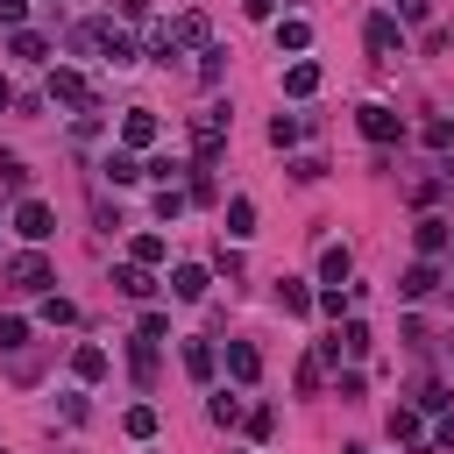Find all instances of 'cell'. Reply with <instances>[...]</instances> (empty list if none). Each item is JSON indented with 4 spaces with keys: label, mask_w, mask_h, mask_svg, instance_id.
I'll use <instances>...</instances> for the list:
<instances>
[{
    "label": "cell",
    "mask_w": 454,
    "mask_h": 454,
    "mask_svg": "<svg viewBox=\"0 0 454 454\" xmlns=\"http://www.w3.org/2000/svg\"><path fill=\"white\" fill-rule=\"evenodd\" d=\"M270 142H277V149H291V142H298V121H291V114H277V121H270Z\"/></svg>",
    "instance_id": "836d02e7"
},
{
    "label": "cell",
    "mask_w": 454,
    "mask_h": 454,
    "mask_svg": "<svg viewBox=\"0 0 454 454\" xmlns=\"http://www.w3.org/2000/svg\"><path fill=\"white\" fill-rule=\"evenodd\" d=\"M0 184L21 192V184H28V163H21V156H0Z\"/></svg>",
    "instance_id": "d6a6232c"
},
{
    "label": "cell",
    "mask_w": 454,
    "mask_h": 454,
    "mask_svg": "<svg viewBox=\"0 0 454 454\" xmlns=\"http://www.w3.org/2000/svg\"><path fill=\"white\" fill-rule=\"evenodd\" d=\"M206 419H213V426H234V419H241V397L213 390V397H206Z\"/></svg>",
    "instance_id": "484cf974"
},
{
    "label": "cell",
    "mask_w": 454,
    "mask_h": 454,
    "mask_svg": "<svg viewBox=\"0 0 454 454\" xmlns=\"http://www.w3.org/2000/svg\"><path fill=\"white\" fill-rule=\"evenodd\" d=\"M447 227H454V220H433V213H426V220L411 227V241H419V255H433V262H440V255H447Z\"/></svg>",
    "instance_id": "9a60e30c"
},
{
    "label": "cell",
    "mask_w": 454,
    "mask_h": 454,
    "mask_svg": "<svg viewBox=\"0 0 454 454\" xmlns=\"http://www.w3.org/2000/svg\"><path fill=\"white\" fill-rule=\"evenodd\" d=\"M433 291H440V262H433V255H419V262L397 277V298H411V305H419V298H433Z\"/></svg>",
    "instance_id": "ba28073f"
},
{
    "label": "cell",
    "mask_w": 454,
    "mask_h": 454,
    "mask_svg": "<svg viewBox=\"0 0 454 454\" xmlns=\"http://www.w3.org/2000/svg\"><path fill=\"white\" fill-rule=\"evenodd\" d=\"M57 411H64V419L78 426V419H85V390H64V397H57Z\"/></svg>",
    "instance_id": "60d3db41"
},
{
    "label": "cell",
    "mask_w": 454,
    "mask_h": 454,
    "mask_svg": "<svg viewBox=\"0 0 454 454\" xmlns=\"http://www.w3.org/2000/svg\"><path fill=\"white\" fill-rule=\"evenodd\" d=\"M284 92H291V99H312V92H319V64H312V57L284 64Z\"/></svg>",
    "instance_id": "5bb4252c"
},
{
    "label": "cell",
    "mask_w": 454,
    "mask_h": 454,
    "mask_svg": "<svg viewBox=\"0 0 454 454\" xmlns=\"http://www.w3.org/2000/svg\"><path fill=\"white\" fill-rule=\"evenodd\" d=\"M78 50H92V57H106L114 71H128V64H142V50H135V35L121 28V21H78V35H71Z\"/></svg>",
    "instance_id": "6da1fadb"
},
{
    "label": "cell",
    "mask_w": 454,
    "mask_h": 454,
    "mask_svg": "<svg viewBox=\"0 0 454 454\" xmlns=\"http://www.w3.org/2000/svg\"><path fill=\"white\" fill-rule=\"evenodd\" d=\"M184 376L192 383H213V340H199V333L184 340Z\"/></svg>",
    "instance_id": "ac0fdd59"
},
{
    "label": "cell",
    "mask_w": 454,
    "mask_h": 454,
    "mask_svg": "<svg viewBox=\"0 0 454 454\" xmlns=\"http://www.w3.org/2000/svg\"><path fill=\"white\" fill-rule=\"evenodd\" d=\"M241 14H248V21H270V14H277V0H241Z\"/></svg>",
    "instance_id": "7bdbcfd3"
},
{
    "label": "cell",
    "mask_w": 454,
    "mask_h": 454,
    "mask_svg": "<svg viewBox=\"0 0 454 454\" xmlns=\"http://www.w3.org/2000/svg\"><path fill=\"white\" fill-rule=\"evenodd\" d=\"M21 14H28V0H0V21L7 28H21Z\"/></svg>",
    "instance_id": "ee69618b"
},
{
    "label": "cell",
    "mask_w": 454,
    "mask_h": 454,
    "mask_svg": "<svg viewBox=\"0 0 454 454\" xmlns=\"http://www.w3.org/2000/svg\"><path fill=\"white\" fill-rule=\"evenodd\" d=\"M121 426H128V440H156V411H149V404H128Z\"/></svg>",
    "instance_id": "4316f807"
},
{
    "label": "cell",
    "mask_w": 454,
    "mask_h": 454,
    "mask_svg": "<svg viewBox=\"0 0 454 454\" xmlns=\"http://www.w3.org/2000/svg\"><path fill=\"white\" fill-rule=\"evenodd\" d=\"M447 404H454L447 383H426V390H419V411H447Z\"/></svg>",
    "instance_id": "8d00e7d4"
},
{
    "label": "cell",
    "mask_w": 454,
    "mask_h": 454,
    "mask_svg": "<svg viewBox=\"0 0 454 454\" xmlns=\"http://www.w3.org/2000/svg\"><path fill=\"white\" fill-rule=\"evenodd\" d=\"M433 14V0H397V21H426Z\"/></svg>",
    "instance_id": "b9f144b4"
},
{
    "label": "cell",
    "mask_w": 454,
    "mask_h": 454,
    "mask_svg": "<svg viewBox=\"0 0 454 454\" xmlns=\"http://www.w3.org/2000/svg\"><path fill=\"white\" fill-rule=\"evenodd\" d=\"M319 369H326V355H319V348H312V355H305V362H298V390H305V397H312V390H319Z\"/></svg>",
    "instance_id": "1f68e13d"
},
{
    "label": "cell",
    "mask_w": 454,
    "mask_h": 454,
    "mask_svg": "<svg viewBox=\"0 0 454 454\" xmlns=\"http://www.w3.org/2000/svg\"><path fill=\"white\" fill-rule=\"evenodd\" d=\"M21 340H28V319H0V355L21 348Z\"/></svg>",
    "instance_id": "f35d334b"
},
{
    "label": "cell",
    "mask_w": 454,
    "mask_h": 454,
    "mask_svg": "<svg viewBox=\"0 0 454 454\" xmlns=\"http://www.w3.org/2000/svg\"><path fill=\"white\" fill-rule=\"evenodd\" d=\"M362 43H369L376 64H397V57H404V21H397V14H369V21H362Z\"/></svg>",
    "instance_id": "7a4b0ae2"
},
{
    "label": "cell",
    "mask_w": 454,
    "mask_h": 454,
    "mask_svg": "<svg viewBox=\"0 0 454 454\" xmlns=\"http://www.w3.org/2000/svg\"><path fill=\"white\" fill-rule=\"evenodd\" d=\"M156 135H163V121H156L149 106H128V114H121V149H149Z\"/></svg>",
    "instance_id": "52a82bcc"
},
{
    "label": "cell",
    "mask_w": 454,
    "mask_h": 454,
    "mask_svg": "<svg viewBox=\"0 0 454 454\" xmlns=\"http://www.w3.org/2000/svg\"><path fill=\"white\" fill-rule=\"evenodd\" d=\"M248 433H255V440H270V433H277V411H270V404H255V411H248Z\"/></svg>",
    "instance_id": "74e56055"
},
{
    "label": "cell",
    "mask_w": 454,
    "mask_h": 454,
    "mask_svg": "<svg viewBox=\"0 0 454 454\" xmlns=\"http://www.w3.org/2000/svg\"><path fill=\"white\" fill-rule=\"evenodd\" d=\"M71 376H78V383H99V376H106V348H99V340H78V348H71Z\"/></svg>",
    "instance_id": "8fae6325"
},
{
    "label": "cell",
    "mask_w": 454,
    "mask_h": 454,
    "mask_svg": "<svg viewBox=\"0 0 454 454\" xmlns=\"http://www.w3.org/2000/svg\"><path fill=\"white\" fill-rule=\"evenodd\" d=\"M163 284H170V298H177V305H199V298H206V291H213V277H206V270H199V262H177V270H170V277H163Z\"/></svg>",
    "instance_id": "9c48e42d"
},
{
    "label": "cell",
    "mask_w": 454,
    "mask_h": 454,
    "mask_svg": "<svg viewBox=\"0 0 454 454\" xmlns=\"http://www.w3.org/2000/svg\"><path fill=\"white\" fill-rule=\"evenodd\" d=\"M184 206H192V192H177V184H163V192H156V220H177Z\"/></svg>",
    "instance_id": "f1b7e54d"
},
{
    "label": "cell",
    "mask_w": 454,
    "mask_h": 454,
    "mask_svg": "<svg viewBox=\"0 0 454 454\" xmlns=\"http://www.w3.org/2000/svg\"><path fill=\"white\" fill-rule=\"evenodd\" d=\"M220 220H227V234H234V241H248V234H255V199H227V213H220Z\"/></svg>",
    "instance_id": "d6986e66"
},
{
    "label": "cell",
    "mask_w": 454,
    "mask_h": 454,
    "mask_svg": "<svg viewBox=\"0 0 454 454\" xmlns=\"http://www.w3.org/2000/svg\"><path fill=\"white\" fill-rule=\"evenodd\" d=\"M447 248H454V227H447Z\"/></svg>",
    "instance_id": "7dc6e473"
},
{
    "label": "cell",
    "mask_w": 454,
    "mask_h": 454,
    "mask_svg": "<svg viewBox=\"0 0 454 454\" xmlns=\"http://www.w3.org/2000/svg\"><path fill=\"white\" fill-rule=\"evenodd\" d=\"M128 362H135V376H142V383H156V340H142V333H135V340H128Z\"/></svg>",
    "instance_id": "d4e9b609"
},
{
    "label": "cell",
    "mask_w": 454,
    "mask_h": 454,
    "mask_svg": "<svg viewBox=\"0 0 454 454\" xmlns=\"http://www.w3.org/2000/svg\"><path fill=\"white\" fill-rule=\"evenodd\" d=\"M362 390H369V383H362V369H348V376H340V383H333V397H348V404H355V397H362Z\"/></svg>",
    "instance_id": "ab89813d"
},
{
    "label": "cell",
    "mask_w": 454,
    "mask_h": 454,
    "mask_svg": "<svg viewBox=\"0 0 454 454\" xmlns=\"http://www.w3.org/2000/svg\"><path fill=\"white\" fill-rule=\"evenodd\" d=\"M7 57H28V64H43V57H50V43H43L35 28H14V35H7Z\"/></svg>",
    "instance_id": "44dd1931"
},
{
    "label": "cell",
    "mask_w": 454,
    "mask_h": 454,
    "mask_svg": "<svg viewBox=\"0 0 454 454\" xmlns=\"http://www.w3.org/2000/svg\"><path fill=\"white\" fill-rule=\"evenodd\" d=\"M128 262L156 270V262H163V234H135V241H128Z\"/></svg>",
    "instance_id": "cb8c5ba5"
},
{
    "label": "cell",
    "mask_w": 454,
    "mask_h": 454,
    "mask_svg": "<svg viewBox=\"0 0 454 454\" xmlns=\"http://www.w3.org/2000/svg\"><path fill=\"white\" fill-rule=\"evenodd\" d=\"M43 92H50L57 106H92V85H85V78H78L71 64H57V71L43 78Z\"/></svg>",
    "instance_id": "8992f818"
},
{
    "label": "cell",
    "mask_w": 454,
    "mask_h": 454,
    "mask_svg": "<svg viewBox=\"0 0 454 454\" xmlns=\"http://www.w3.org/2000/svg\"><path fill=\"white\" fill-rule=\"evenodd\" d=\"M277 50L305 57V50H312V21H305V14H284V21H277Z\"/></svg>",
    "instance_id": "4fadbf2b"
},
{
    "label": "cell",
    "mask_w": 454,
    "mask_h": 454,
    "mask_svg": "<svg viewBox=\"0 0 454 454\" xmlns=\"http://www.w3.org/2000/svg\"><path fill=\"white\" fill-rule=\"evenodd\" d=\"M348 270H355L348 241H326V248H319V284H348Z\"/></svg>",
    "instance_id": "2e32d148"
},
{
    "label": "cell",
    "mask_w": 454,
    "mask_h": 454,
    "mask_svg": "<svg viewBox=\"0 0 454 454\" xmlns=\"http://www.w3.org/2000/svg\"><path fill=\"white\" fill-rule=\"evenodd\" d=\"M419 142H426V149H454V121H447V114H433V121L419 128Z\"/></svg>",
    "instance_id": "83f0119b"
},
{
    "label": "cell",
    "mask_w": 454,
    "mask_h": 454,
    "mask_svg": "<svg viewBox=\"0 0 454 454\" xmlns=\"http://www.w3.org/2000/svg\"><path fill=\"white\" fill-rule=\"evenodd\" d=\"M277 305H284L291 319H298V312H312V284H298V277H284V284H277Z\"/></svg>",
    "instance_id": "7402d4cb"
},
{
    "label": "cell",
    "mask_w": 454,
    "mask_h": 454,
    "mask_svg": "<svg viewBox=\"0 0 454 454\" xmlns=\"http://www.w3.org/2000/svg\"><path fill=\"white\" fill-rule=\"evenodd\" d=\"M291 177H298V184H319V177H326V163H319V156H298V163H291Z\"/></svg>",
    "instance_id": "e575fe53"
},
{
    "label": "cell",
    "mask_w": 454,
    "mask_h": 454,
    "mask_svg": "<svg viewBox=\"0 0 454 454\" xmlns=\"http://www.w3.org/2000/svg\"><path fill=\"white\" fill-rule=\"evenodd\" d=\"M433 440H440V447H454V419H440V426H433Z\"/></svg>",
    "instance_id": "f6af8a7d"
},
{
    "label": "cell",
    "mask_w": 454,
    "mask_h": 454,
    "mask_svg": "<svg viewBox=\"0 0 454 454\" xmlns=\"http://www.w3.org/2000/svg\"><path fill=\"white\" fill-rule=\"evenodd\" d=\"M355 128H362V135H369L376 149H390V142L404 135V121H397L390 106H376V99H362V106H355Z\"/></svg>",
    "instance_id": "3957f363"
},
{
    "label": "cell",
    "mask_w": 454,
    "mask_h": 454,
    "mask_svg": "<svg viewBox=\"0 0 454 454\" xmlns=\"http://www.w3.org/2000/svg\"><path fill=\"white\" fill-rule=\"evenodd\" d=\"M348 454H362V447H348Z\"/></svg>",
    "instance_id": "c3c4849f"
},
{
    "label": "cell",
    "mask_w": 454,
    "mask_h": 454,
    "mask_svg": "<svg viewBox=\"0 0 454 454\" xmlns=\"http://www.w3.org/2000/svg\"><path fill=\"white\" fill-rule=\"evenodd\" d=\"M7 284H14V291H43V284H57V270H50L43 248H21V255L7 262Z\"/></svg>",
    "instance_id": "5b68a950"
},
{
    "label": "cell",
    "mask_w": 454,
    "mask_h": 454,
    "mask_svg": "<svg viewBox=\"0 0 454 454\" xmlns=\"http://www.w3.org/2000/svg\"><path fill=\"white\" fill-rule=\"evenodd\" d=\"M227 376H234V383H255V376H262V348H255V340H227Z\"/></svg>",
    "instance_id": "30bf717a"
},
{
    "label": "cell",
    "mask_w": 454,
    "mask_h": 454,
    "mask_svg": "<svg viewBox=\"0 0 454 454\" xmlns=\"http://www.w3.org/2000/svg\"><path fill=\"white\" fill-rule=\"evenodd\" d=\"M71 319H78L71 298H43V326H71Z\"/></svg>",
    "instance_id": "4dcf8cb0"
},
{
    "label": "cell",
    "mask_w": 454,
    "mask_h": 454,
    "mask_svg": "<svg viewBox=\"0 0 454 454\" xmlns=\"http://www.w3.org/2000/svg\"><path fill=\"white\" fill-rule=\"evenodd\" d=\"M333 340H340V355H348V362H362V355H369V348H376V333H369V326H362V319H348V326H340V333H333Z\"/></svg>",
    "instance_id": "ffe728a7"
},
{
    "label": "cell",
    "mask_w": 454,
    "mask_h": 454,
    "mask_svg": "<svg viewBox=\"0 0 454 454\" xmlns=\"http://www.w3.org/2000/svg\"><path fill=\"white\" fill-rule=\"evenodd\" d=\"M419 433H426V426H419V411H411V404H397V411H390V440H419Z\"/></svg>",
    "instance_id": "f546056e"
},
{
    "label": "cell",
    "mask_w": 454,
    "mask_h": 454,
    "mask_svg": "<svg viewBox=\"0 0 454 454\" xmlns=\"http://www.w3.org/2000/svg\"><path fill=\"white\" fill-rule=\"evenodd\" d=\"M99 170H106L114 184H135V177H142V163H135V149H114V156H106Z\"/></svg>",
    "instance_id": "603a6c76"
},
{
    "label": "cell",
    "mask_w": 454,
    "mask_h": 454,
    "mask_svg": "<svg viewBox=\"0 0 454 454\" xmlns=\"http://www.w3.org/2000/svg\"><path fill=\"white\" fill-rule=\"evenodd\" d=\"M170 35H177V50H206V43H213V21H206V14H177Z\"/></svg>",
    "instance_id": "7c38bea8"
},
{
    "label": "cell",
    "mask_w": 454,
    "mask_h": 454,
    "mask_svg": "<svg viewBox=\"0 0 454 454\" xmlns=\"http://www.w3.org/2000/svg\"><path fill=\"white\" fill-rule=\"evenodd\" d=\"M114 291H121V298H149V291H156V277H149L142 262H121V270H114Z\"/></svg>",
    "instance_id": "e0dca14e"
},
{
    "label": "cell",
    "mask_w": 454,
    "mask_h": 454,
    "mask_svg": "<svg viewBox=\"0 0 454 454\" xmlns=\"http://www.w3.org/2000/svg\"><path fill=\"white\" fill-rule=\"evenodd\" d=\"M14 234H21L28 248H43V241L57 234V213H50L43 199H21V206H14Z\"/></svg>",
    "instance_id": "277c9868"
},
{
    "label": "cell",
    "mask_w": 454,
    "mask_h": 454,
    "mask_svg": "<svg viewBox=\"0 0 454 454\" xmlns=\"http://www.w3.org/2000/svg\"><path fill=\"white\" fill-rule=\"evenodd\" d=\"M135 333H142V340H163V333H170V319H163V312H142V319H135Z\"/></svg>",
    "instance_id": "d590c367"
},
{
    "label": "cell",
    "mask_w": 454,
    "mask_h": 454,
    "mask_svg": "<svg viewBox=\"0 0 454 454\" xmlns=\"http://www.w3.org/2000/svg\"><path fill=\"white\" fill-rule=\"evenodd\" d=\"M0 106H14V85H7V78H0Z\"/></svg>",
    "instance_id": "bcb514c9"
}]
</instances>
